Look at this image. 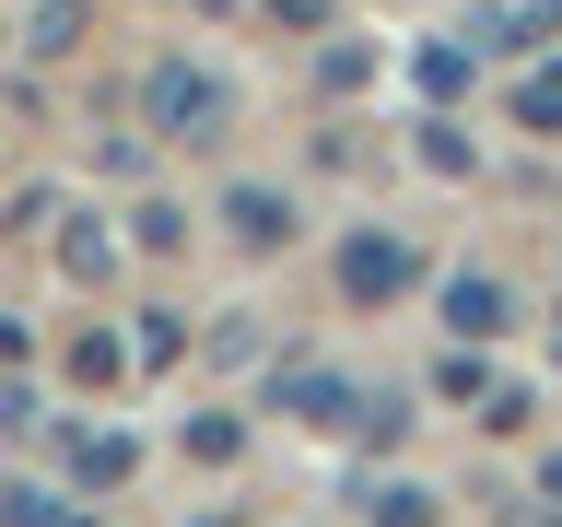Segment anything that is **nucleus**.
<instances>
[{
  "label": "nucleus",
  "mask_w": 562,
  "mask_h": 527,
  "mask_svg": "<svg viewBox=\"0 0 562 527\" xmlns=\"http://www.w3.org/2000/svg\"><path fill=\"white\" fill-rule=\"evenodd\" d=\"M59 258H70V281H105V235H94V223H70Z\"/></svg>",
  "instance_id": "obj_3"
},
{
  "label": "nucleus",
  "mask_w": 562,
  "mask_h": 527,
  "mask_svg": "<svg viewBox=\"0 0 562 527\" xmlns=\"http://www.w3.org/2000/svg\"><path fill=\"white\" fill-rule=\"evenodd\" d=\"M281 223H293V211H281L270 188H235V235L246 246H281Z\"/></svg>",
  "instance_id": "obj_2"
},
{
  "label": "nucleus",
  "mask_w": 562,
  "mask_h": 527,
  "mask_svg": "<svg viewBox=\"0 0 562 527\" xmlns=\"http://www.w3.org/2000/svg\"><path fill=\"white\" fill-rule=\"evenodd\" d=\"M140 105H153V130L200 141L211 117H223V82H211V70H188V59H165V70H153V94H140Z\"/></svg>",
  "instance_id": "obj_1"
}]
</instances>
